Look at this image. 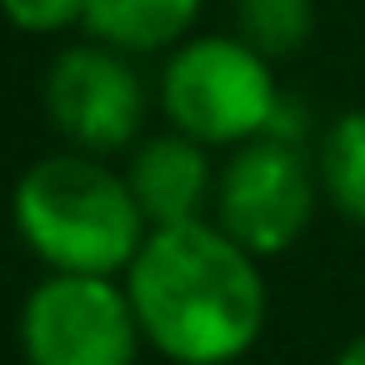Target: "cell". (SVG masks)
Segmentation results:
<instances>
[{"mask_svg":"<svg viewBox=\"0 0 365 365\" xmlns=\"http://www.w3.org/2000/svg\"><path fill=\"white\" fill-rule=\"evenodd\" d=\"M0 16L26 36H61L86 26V0H0Z\"/></svg>","mask_w":365,"mask_h":365,"instance_id":"11","label":"cell"},{"mask_svg":"<svg viewBox=\"0 0 365 365\" xmlns=\"http://www.w3.org/2000/svg\"><path fill=\"white\" fill-rule=\"evenodd\" d=\"M235 26L265 61H285L315 31V0H235Z\"/></svg>","mask_w":365,"mask_h":365,"instance_id":"10","label":"cell"},{"mask_svg":"<svg viewBox=\"0 0 365 365\" xmlns=\"http://www.w3.org/2000/svg\"><path fill=\"white\" fill-rule=\"evenodd\" d=\"M11 220L26 250L66 275H125L150 235L125 170H110L86 150L36 160L16 180Z\"/></svg>","mask_w":365,"mask_h":365,"instance_id":"2","label":"cell"},{"mask_svg":"<svg viewBox=\"0 0 365 365\" xmlns=\"http://www.w3.org/2000/svg\"><path fill=\"white\" fill-rule=\"evenodd\" d=\"M200 16V0H86V31L101 46H115L125 56L175 51L190 41Z\"/></svg>","mask_w":365,"mask_h":365,"instance_id":"8","label":"cell"},{"mask_svg":"<svg viewBox=\"0 0 365 365\" xmlns=\"http://www.w3.org/2000/svg\"><path fill=\"white\" fill-rule=\"evenodd\" d=\"M320 175L290 140H245L215 175V225L250 255H285L315 220Z\"/></svg>","mask_w":365,"mask_h":365,"instance_id":"5","label":"cell"},{"mask_svg":"<svg viewBox=\"0 0 365 365\" xmlns=\"http://www.w3.org/2000/svg\"><path fill=\"white\" fill-rule=\"evenodd\" d=\"M275 61L240 36H190L160 71V110L170 130L200 145H245L270 130L280 106Z\"/></svg>","mask_w":365,"mask_h":365,"instance_id":"3","label":"cell"},{"mask_svg":"<svg viewBox=\"0 0 365 365\" xmlns=\"http://www.w3.org/2000/svg\"><path fill=\"white\" fill-rule=\"evenodd\" d=\"M125 290L145 345L170 365H230L260 340L270 315L260 255L215 220L150 230L125 270Z\"/></svg>","mask_w":365,"mask_h":365,"instance_id":"1","label":"cell"},{"mask_svg":"<svg viewBox=\"0 0 365 365\" xmlns=\"http://www.w3.org/2000/svg\"><path fill=\"white\" fill-rule=\"evenodd\" d=\"M26 365H135L145 330L115 275L51 270L21 305Z\"/></svg>","mask_w":365,"mask_h":365,"instance_id":"4","label":"cell"},{"mask_svg":"<svg viewBox=\"0 0 365 365\" xmlns=\"http://www.w3.org/2000/svg\"><path fill=\"white\" fill-rule=\"evenodd\" d=\"M320 195L355 225H365V110H345L320 130L315 145Z\"/></svg>","mask_w":365,"mask_h":365,"instance_id":"9","label":"cell"},{"mask_svg":"<svg viewBox=\"0 0 365 365\" xmlns=\"http://www.w3.org/2000/svg\"><path fill=\"white\" fill-rule=\"evenodd\" d=\"M205 150L210 145H200L180 130H165V135L135 145V155L125 165V185H130L140 215L150 220V230L205 220V205H215V175H220Z\"/></svg>","mask_w":365,"mask_h":365,"instance_id":"7","label":"cell"},{"mask_svg":"<svg viewBox=\"0 0 365 365\" xmlns=\"http://www.w3.org/2000/svg\"><path fill=\"white\" fill-rule=\"evenodd\" d=\"M335 365H365V335H355V340L335 355Z\"/></svg>","mask_w":365,"mask_h":365,"instance_id":"12","label":"cell"},{"mask_svg":"<svg viewBox=\"0 0 365 365\" xmlns=\"http://www.w3.org/2000/svg\"><path fill=\"white\" fill-rule=\"evenodd\" d=\"M150 110V91L125 51L101 41L66 46L46 71V115L71 140V150L86 155H115L125 150Z\"/></svg>","mask_w":365,"mask_h":365,"instance_id":"6","label":"cell"}]
</instances>
